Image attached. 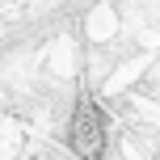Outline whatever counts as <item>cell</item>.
I'll return each instance as SVG.
<instances>
[{"label":"cell","instance_id":"6da1fadb","mask_svg":"<svg viewBox=\"0 0 160 160\" xmlns=\"http://www.w3.org/2000/svg\"><path fill=\"white\" fill-rule=\"evenodd\" d=\"M68 148H72L76 160H101L105 148H110V118H105V105L93 97V88L72 101V114H68Z\"/></svg>","mask_w":160,"mask_h":160},{"label":"cell","instance_id":"7a4b0ae2","mask_svg":"<svg viewBox=\"0 0 160 160\" xmlns=\"http://www.w3.org/2000/svg\"><path fill=\"white\" fill-rule=\"evenodd\" d=\"M118 25L122 21H118V8H114V4H93L88 17H84V38L101 47V42H110L114 34H118Z\"/></svg>","mask_w":160,"mask_h":160}]
</instances>
